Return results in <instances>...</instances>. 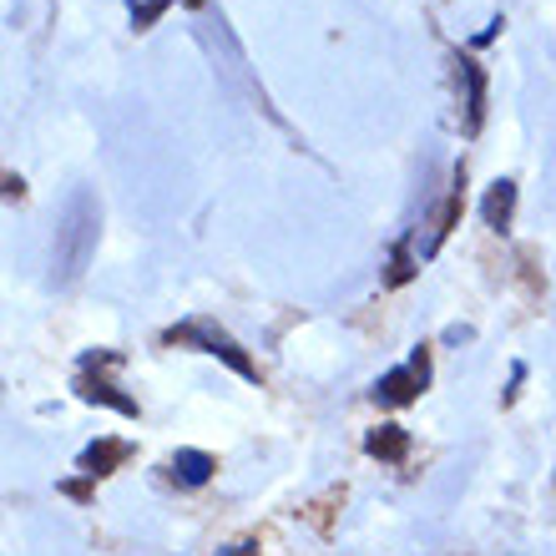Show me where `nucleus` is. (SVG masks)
Returning a JSON list of instances; mask_svg holds the SVG:
<instances>
[{"label": "nucleus", "instance_id": "1", "mask_svg": "<svg viewBox=\"0 0 556 556\" xmlns=\"http://www.w3.org/2000/svg\"><path fill=\"white\" fill-rule=\"evenodd\" d=\"M167 344H198L203 354H218V359L233 369V375H243V380H258V365H253L249 354H243V344H238L228 329H218L213 319L177 324V329H167Z\"/></svg>", "mask_w": 556, "mask_h": 556}, {"label": "nucleus", "instance_id": "2", "mask_svg": "<svg viewBox=\"0 0 556 556\" xmlns=\"http://www.w3.org/2000/svg\"><path fill=\"white\" fill-rule=\"evenodd\" d=\"M91 243H97V207H91L87 192H76L72 207H66V228H61V238H56L61 278L81 274V264L91 258Z\"/></svg>", "mask_w": 556, "mask_h": 556}, {"label": "nucleus", "instance_id": "3", "mask_svg": "<svg viewBox=\"0 0 556 556\" xmlns=\"http://www.w3.org/2000/svg\"><path fill=\"white\" fill-rule=\"evenodd\" d=\"M425 384H430V350L420 344L405 369H390V375L375 380V400H380V405H410Z\"/></svg>", "mask_w": 556, "mask_h": 556}, {"label": "nucleus", "instance_id": "4", "mask_svg": "<svg viewBox=\"0 0 556 556\" xmlns=\"http://www.w3.org/2000/svg\"><path fill=\"white\" fill-rule=\"evenodd\" d=\"M455 76H460V87H466V132H481L485 122V66L481 61L460 56L455 61Z\"/></svg>", "mask_w": 556, "mask_h": 556}, {"label": "nucleus", "instance_id": "5", "mask_svg": "<svg viewBox=\"0 0 556 556\" xmlns=\"http://www.w3.org/2000/svg\"><path fill=\"white\" fill-rule=\"evenodd\" d=\"M76 395L87 400V405H106V410L127 415V420H137V400L122 395L117 384H106L102 375H91V369H81V380H76Z\"/></svg>", "mask_w": 556, "mask_h": 556}, {"label": "nucleus", "instance_id": "6", "mask_svg": "<svg viewBox=\"0 0 556 556\" xmlns=\"http://www.w3.org/2000/svg\"><path fill=\"white\" fill-rule=\"evenodd\" d=\"M511 213H516V182L511 177H501V182H491V192H485L481 218H485V228L506 233V228H511Z\"/></svg>", "mask_w": 556, "mask_h": 556}, {"label": "nucleus", "instance_id": "7", "mask_svg": "<svg viewBox=\"0 0 556 556\" xmlns=\"http://www.w3.org/2000/svg\"><path fill=\"white\" fill-rule=\"evenodd\" d=\"M365 451L375 455V460H405V455H410V430H405V425H380V430H369Z\"/></svg>", "mask_w": 556, "mask_h": 556}, {"label": "nucleus", "instance_id": "8", "mask_svg": "<svg viewBox=\"0 0 556 556\" xmlns=\"http://www.w3.org/2000/svg\"><path fill=\"white\" fill-rule=\"evenodd\" d=\"M122 460H127V440H97V445L81 451V470H87L91 481L112 476V466H122Z\"/></svg>", "mask_w": 556, "mask_h": 556}, {"label": "nucleus", "instance_id": "9", "mask_svg": "<svg viewBox=\"0 0 556 556\" xmlns=\"http://www.w3.org/2000/svg\"><path fill=\"white\" fill-rule=\"evenodd\" d=\"M460 188H466V177L455 173V188H451V198L435 207V218H430V243H425V253H435L440 243H445V233L455 228V218H460Z\"/></svg>", "mask_w": 556, "mask_h": 556}, {"label": "nucleus", "instance_id": "10", "mask_svg": "<svg viewBox=\"0 0 556 556\" xmlns=\"http://www.w3.org/2000/svg\"><path fill=\"white\" fill-rule=\"evenodd\" d=\"M213 470H218V460L207 451H177L173 455V476L182 485H203V481H213Z\"/></svg>", "mask_w": 556, "mask_h": 556}, {"label": "nucleus", "instance_id": "11", "mask_svg": "<svg viewBox=\"0 0 556 556\" xmlns=\"http://www.w3.org/2000/svg\"><path fill=\"white\" fill-rule=\"evenodd\" d=\"M415 278V264H410V243H395V253H390V274H384V283H410Z\"/></svg>", "mask_w": 556, "mask_h": 556}, {"label": "nucleus", "instance_id": "12", "mask_svg": "<svg viewBox=\"0 0 556 556\" xmlns=\"http://www.w3.org/2000/svg\"><path fill=\"white\" fill-rule=\"evenodd\" d=\"M167 5H173V0H142V5L132 0V21H137V26H152V21H157Z\"/></svg>", "mask_w": 556, "mask_h": 556}, {"label": "nucleus", "instance_id": "13", "mask_svg": "<svg viewBox=\"0 0 556 556\" xmlns=\"http://www.w3.org/2000/svg\"><path fill=\"white\" fill-rule=\"evenodd\" d=\"M501 26H506V21H501V15H496V21H491V26H485V30H481V36H476V46H485V41H496V30H501Z\"/></svg>", "mask_w": 556, "mask_h": 556}, {"label": "nucleus", "instance_id": "14", "mask_svg": "<svg viewBox=\"0 0 556 556\" xmlns=\"http://www.w3.org/2000/svg\"><path fill=\"white\" fill-rule=\"evenodd\" d=\"M61 491H66V496H76V501H87V481H66Z\"/></svg>", "mask_w": 556, "mask_h": 556}, {"label": "nucleus", "instance_id": "15", "mask_svg": "<svg viewBox=\"0 0 556 556\" xmlns=\"http://www.w3.org/2000/svg\"><path fill=\"white\" fill-rule=\"evenodd\" d=\"M228 556H258V546L243 542V546H228Z\"/></svg>", "mask_w": 556, "mask_h": 556}, {"label": "nucleus", "instance_id": "16", "mask_svg": "<svg viewBox=\"0 0 556 556\" xmlns=\"http://www.w3.org/2000/svg\"><path fill=\"white\" fill-rule=\"evenodd\" d=\"M188 5H203V0H188Z\"/></svg>", "mask_w": 556, "mask_h": 556}]
</instances>
